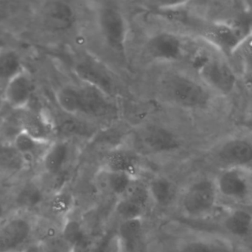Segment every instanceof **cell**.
Returning <instances> with one entry per match:
<instances>
[{"label": "cell", "instance_id": "1", "mask_svg": "<svg viewBox=\"0 0 252 252\" xmlns=\"http://www.w3.org/2000/svg\"><path fill=\"white\" fill-rule=\"evenodd\" d=\"M195 47L188 53L192 75L216 96H230L238 87V72L229 59L210 44Z\"/></svg>", "mask_w": 252, "mask_h": 252}, {"label": "cell", "instance_id": "2", "mask_svg": "<svg viewBox=\"0 0 252 252\" xmlns=\"http://www.w3.org/2000/svg\"><path fill=\"white\" fill-rule=\"evenodd\" d=\"M159 89L167 102L191 110L207 109L216 96L198 78L185 72L166 74L161 78Z\"/></svg>", "mask_w": 252, "mask_h": 252}, {"label": "cell", "instance_id": "3", "mask_svg": "<svg viewBox=\"0 0 252 252\" xmlns=\"http://www.w3.org/2000/svg\"><path fill=\"white\" fill-rule=\"evenodd\" d=\"M219 199L215 179L204 178L192 182L185 189L181 207L188 217L201 218L214 213Z\"/></svg>", "mask_w": 252, "mask_h": 252}, {"label": "cell", "instance_id": "4", "mask_svg": "<svg viewBox=\"0 0 252 252\" xmlns=\"http://www.w3.org/2000/svg\"><path fill=\"white\" fill-rule=\"evenodd\" d=\"M252 169L239 167L221 169L215 179L219 198L241 206L252 204Z\"/></svg>", "mask_w": 252, "mask_h": 252}, {"label": "cell", "instance_id": "5", "mask_svg": "<svg viewBox=\"0 0 252 252\" xmlns=\"http://www.w3.org/2000/svg\"><path fill=\"white\" fill-rule=\"evenodd\" d=\"M97 23L105 42L114 51L124 54L128 38V23L124 12L107 3L99 7Z\"/></svg>", "mask_w": 252, "mask_h": 252}, {"label": "cell", "instance_id": "6", "mask_svg": "<svg viewBox=\"0 0 252 252\" xmlns=\"http://www.w3.org/2000/svg\"><path fill=\"white\" fill-rule=\"evenodd\" d=\"M133 144L136 153L148 155L170 153L182 145L176 133L157 124L144 126L138 130L133 135Z\"/></svg>", "mask_w": 252, "mask_h": 252}, {"label": "cell", "instance_id": "7", "mask_svg": "<svg viewBox=\"0 0 252 252\" xmlns=\"http://www.w3.org/2000/svg\"><path fill=\"white\" fill-rule=\"evenodd\" d=\"M236 22L212 20L202 25L201 39L230 59L232 53L248 34Z\"/></svg>", "mask_w": 252, "mask_h": 252}, {"label": "cell", "instance_id": "8", "mask_svg": "<svg viewBox=\"0 0 252 252\" xmlns=\"http://www.w3.org/2000/svg\"><path fill=\"white\" fill-rule=\"evenodd\" d=\"M213 155L222 169L252 168V138L244 135L229 136L215 147Z\"/></svg>", "mask_w": 252, "mask_h": 252}, {"label": "cell", "instance_id": "9", "mask_svg": "<svg viewBox=\"0 0 252 252\" xmlns=\"http://www.w3.org/2000/svg\"><path fill=\"white\" fill-rule=\"evenodd\" d=\"M146 50L151 59L163 63L179 62L188 55L185 39L172 31H160L150 37Z\"/></svg>", "mask_w": 252, "mask_h": 252}, {"label": "cell", "instance_id": "10", "mask_svg": "<svg viewBox=\"0 0 252 252\" xmlns=\"http://www.w3.org/2000/svg\"><path fill=\"white\" fill-rule=\"evenodd\" d=\"M33 93V81L28 68H24L11 78L3 90V98L14 110L25 111L29 108Z\"/></svg>", "mask_w": 252, "mask_h": 252}, {"label": "cell", "instance_id": "11", "mask_svg": "<svg viewBox=\"0 0 252 252\" xmlns=\"http://www.w3.org/2000/svg\"><path fill=\"white\" fill-rule=\"evenodd\" d=\"M32 236V222L14 216L0 224V252L15 251Z\"/></svg>", "mask_w": 252, "mask_h": 252}, {"label": "cell", "instance_id": "12", "mask_svg": "<svg viewBox=\"0 0 252 252\" xmlns=\"http://www.w3.org/2000/svg\"><path fill=\"white\" fill-rule=\"evenodd\" d=\"M75 72L84 84L96 87L112 98L116 93V87L111 75L93 59H87L76 64Z\"/></svg>", "mask_w": 252, "mask_h": 252}, {"label": "cell", "instance_id": "13", "mask_svg": "<svg viewBox=\"0 0 252 252\" xmlns=\"http://www.w3.org/2000/svg\"><path fill=\"white\" fill-rule=\"evenodd\" d=\"M82 111L81 115L104 118L115 112V105L106 93L96 87L83 84L80 86Z\"/></svg>", "mask_w": 252, "mask_h": 252}, {"label": "cell", "instance_id": "14", "mask_svg": "<svg viewBox=\"0 0 252 252\" xmlns=\"http://www.w3.org/2000/svg\"><path fill=\"white\" fill-rule=\"evenodd\" d=\"M44 16L47 25L56 31H67L75 26L77 12L71 4L65 1H49L44 7Z\"/></svg>", "mask_w": 252, "mask_h": 252}, {"label": "cell", "instance_id": "15", "mask_svg": "<svg viewBox=\"0 0 252 252\" xmlns=\"http://www.w3.org/2000/svg\"><path fill=\"white\" fill-rule=\"evenodd\" d=\"M103 169L108 171L125 173L139 179L140 161L133 149L116 148L106 155Z\"/></svg>", "mask_w": 252, "mask_h": 252}, {"label": "cell", "instance_id": "16", "mask_svg": "<svg viewBox=\"0 0 252 252\" xmlns=\"http://www.w3.org/2000/svg\"><path fill=\"white\" fill-rule=\"evenodd\" d=\"M71 146L66 140H54L50 143L41 158V164L45 175L60 174L70 158Z\"/></svg>", "mask_w": 252, "mask_h": 252}, {"label": "cell", "instance_id": "17", "mask_svg": "<svg viewBox=\"0 0 252 252\" xmlns=\"http://www.w3.org/2000/svg\"><path fill=\"white\" fill-rule=\"evenodd\" d=\"M21 129L44 142L54 141L53 136L56 131L55 124L44 111L28 112L22 119Z\"/></svg>", "mask_w": 252, "mask_h": 252}, {"label": "cell", "instance_id": "18", "mask_svg": "<svg viewBox=\"0 0 252 252\" xmlns=\"http://www.w3.org/2000/svg\"><path fill=\"white\" fill-rule=\"evenodd\" d=\"M50 143L36 139L21 128L13 139V149L22 158L38 157L41 160Z\"/></svg>", "mask_w": 252, "mask_h": 252}, {"label": "cell", "instance_id": "19", "mask_svg": "<svg viewBox=\"0 0 252 252\" xmlns=\"http://www.w3.org/2000/svg\"><path fill=\"white\" fill-rule=\"evenodd\" d=\"M151 202L160 207H167L176 198V186L170 179L164 176H156L148 182Z\"/></svg>", "mask_w": 252, "mask_h": 252}, {"label": "cell", "instance_id": "20", "mask_svg": "<svg viewBox=\"0 0 252 252\" xmlns=\"http://www.w3.org/2000/svg\"><path fill=\"white\" fill-rule=\"evenodd\" d=\"M22 56L12 47H0V86L5 84L23 68Z\"/></svg>", "mask_w": 252, "mask_h": 252}, {"label": "cell", "instance_id": "21", "mask_svg": "<svg viewBox=\"0 0 252 252\" xmlns=\"http://www.w3.org/2000/svg\"><path fill=\"white\" fill-rule=\"evenodd\" d=\"M56 103L61 109L68 115H81V90L79 87L65 84L56 90L55 93Z\"/></svg>", "mask_w": 252, "mask_h": 252}, {"label": "cell", "instance_id": "22", "mask_svg": "<svg viewBox=\"0 0 252 252\" xmlns=\"http://www.w3.org/2000/svg\"><path fill=\"white\" fill-rule=\"evenodd\" d=\"M223 226L228 233L237 238H246L252 232V215L247 210L238 209L225 217Z\"/></svg>", "mask_w": 252, "mask_h": 252}, {"label": "cell", "instance_id": "23", "mask_svg": "<svg viewBox=\"0 0 252 252\" xmlns=\"http://www.w3.org/2000/svg\"><path fill=\"white\" fill-rule=\"evenodd\" d=\"M73 207V196L65 189L51 195L47 204L50 218L56 222L61 221V224L69 217Z\"/></svg>", "mask_w": 252, "mask_h": 252}, {"label": "cell", "instance_id": "24", "mask_svg": "<svg viewBox=\"0 0 252 252\" xmlns=\"http://www.w3.org/2000/svg\"><path fill=\"white\" fill-rule=\"evenodd\" d=\"M136 178L125 173L108 171L102 169L99 180H103V188L117 198H122Z\"/></svg>", "mask_w": 252, "mask_h": 252}, {"label": "cell", "instance_id": "25", "mask_svg": "<svg viewBox=\"0 0 252 252\" xmlns=\"http://www.w3.org/2000/svg\"><path fill=\"white\" fill-rule=\"evenodd\" d=\"M144 223L142 218L121 221L118 227V238L124 250H133L137 244L143 232Z\"/></svg>", "mask_w": 252, "mask_h": 252}, {"label": "cell", "instance_id": "26", "mask_svg": "<svg viewBox=\"0 0 252 252\" xmlns=\"http://www.w3.org/2000/svg\"><path fill=\"white\" fill-rule=\"evenodd\" d=\"M231 58L236 60L243 74L252 82V31L242 38Z\"/></svg>", "mask_w": 252, "mask_h": 252}, {"label": "cell", "instance_id": "27", "mask_svg": "<svg viewBox=\"0 0 252 252\" xmlns=\"http://www.w3.org/2000/svg\"><path fill=\"white\" fill-rule=\"evenodd\" d=\"M180 252H233L230 245L221 241L193 239L185 242Z\"/></svg>", "mask_w": 252, "mask_h": 252}, {"label": "cell", "instance_id": "28", "mask_svg": "<svg viewBox=\"0 0 252 252\" xmlns=\"http://www.w3.org/2000/svg\"><path fill=\"white\" fill-rule=\"evenodd\" d=\"M44 193L39 183H27L16 197L17 204L24 209L35 208L44 201Z\"/></svg>", "mask_w": 252, "mask_h": 252}, {"label": "cell", "instance_id": "29", "mask_svg": "<svg viewBox=\"0 0 252 252\" xmlns=\"http://www.w3.org/2000/svg\"><path fill=\"white\" fill-rule=\"evenodd\" d=\"M124 197L145 210L151 202L148 183H144L139 179L132 182Z\"/></svg>", "mask_w": 252, "mask_h": 252}, {"label": "cell", "instance_id": "30", "mask_svg": "<svg viewBox=\"0 0 252 252\" xmlns=\"http://www.w3.org/2000/svg\"><path fill=\"white\" fill-rule=\"evenodd\" d=\"M145 209L122 197L118 198L115 206V213L121 221L132 219L143 218Z\"/></svg>", "mask_w": 252, "mask_h": 252}, {"label": "cell", "instance_id": "31", "mask_svg": "<svg viewBox=\"0 0 252 252\" xmlns=\"http://www.w3.org/2000/svg\"><path fill=\"white\" fill-rule=\"evenodd\" d=\"M124 248L117 232L103 237L90 252H124Z\"/></svg>", "mask_w": 252, "mask_h": 252}, {"label": "cell", "instance_id": "32", "mask_svg": "<svg viewBox=\"0 0 252 252\" xmlns=\"http://www.w3.org/2000/svg\"><path fill=\"white\" fill-rule=\"evenodd\" d=\"M1 207H0V216H1Z\"/></svg>", "mask_w": 252, "mask_h": 252}]
</instances>
